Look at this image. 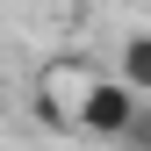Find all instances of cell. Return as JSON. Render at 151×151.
Segmentation results:
<instances>
[{"label": "cell", "mask_w": 151, "mask_h": 151, "mask_svg": "<svg viewBox=\"0 0 151 151\" xmlns=\"http://www.w3.org/2000/svg\"><path fill=\"white\" fill-rule=\"evenodd\" d=\"M93 86V65L86 58H50L43 72H36V115H43L50 129H72L79 137V101Z\"/></svg>", "instance_id": "obj_1"}, {"label": "cell", "mask_w": 151, "mask_h": 151, "mask_svg": "<svg viewBox=\"0 0 151 151\" xmlns=\"http://www.w3.org/2000/svg\"><path fill=\"white\" fill-rule=\"evenodd\" d=\"M115 72H122V79L151 101V36H129V43H122V58H115Z\"/></svg>", "instance_id": "obj_3"}, {"label": "cell", "mask_w": 151, "mask_h": 151, "mask_svg": "<svg viewBox=\"0 0 151 151\" xmlns=\"http://www.w3.org/2000/svg\"><path fill=\"white\" fill-rule=\"evenodd\" d=\"M144 93L122 79H101L93 72V86H86V101H79V137H101V144H122V122H129V108H137Z\"/></svg>", "instance_id": "obj_2"}, {"label": "cell", "mask_w": 151, "mask_h": 151, "mask_svg": "<svg viewBox=\"0 0 151 151\" xmlns=\"http://www.w3.org/2000/svg\"><path fill=\"white\" fill-rule=\"evenodd\" d=\"M122 144H144V151H151V101H137V108H129V122H122Z\"/></svg>", "instance_id": "obj_4"}]
</instances>
